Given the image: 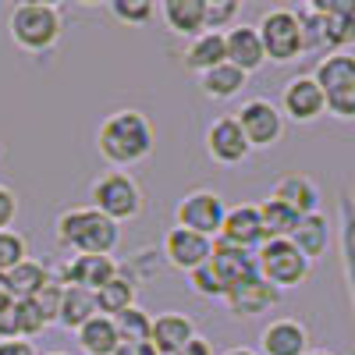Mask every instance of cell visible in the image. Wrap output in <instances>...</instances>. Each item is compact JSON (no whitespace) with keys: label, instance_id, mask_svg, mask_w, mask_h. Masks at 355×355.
I'll return each instance as SVG.
<instances>
[{"label":"cell","instance_id":"obj_1","mask_svg":"<svg viewBox=\"0 0 355 355\" xmlns=\"http://www.w3.org/2000/svg\"><path fill=\"white\" fill-rule=\"evenodd\" d=\"M96 150L114 171H128L142 160H150L157 150V132L150 117L135 107L107 114L96 128Z\"/></svg>","mask_w":355,"mask_h":355},{"label":"cell","instance_id":"obj_2","mask_svg":"<svg viewBox=\"0 0 355 355\" xmlns=\"http://www.w3.org/2000/svg\"><path fill=\"white\" fill-rule=\"evenodd\" d=\"M302 28V57H323L348 50L355 40V4L352 0H309L295 11Z\"/></svg>","mask_w":355,"mask_h":355},{"label":"cell","instance_id":"obj_3","mask_svg":"<svg viewBox=\"0 0 355 355\" xmlns=\"http://www.w3.org/2000/svg\"><path fill=\"white\" fill-rule=\"evenodd\" d=\"M53 239L75 256H114L121 242V227L96 214L93 206H68L53 220Z\"/></svg>","mask_w":355,"mask_h":355},{"label":"cell","instance_id":"obj_4","mask_svg":"<svg viewBox=\"0 0 355 355\" xmlns=\"http://www.w3.org/2000/svg\"><path fill=\"white\" fill-rule=\"evenodd\" d=\"M64 33V18H61V4H46V0H25L15 4V11L8 15V36L11 43L28 53V57H43L61 43Z\"/></svg>","mask_w":355,"mask_h":355},{"label":"cell","instance_id":"obj_5","mask_svg":"<svg viewBox=\"0 0 355 355\" xmlns=\"http://www.w3.org/2000/svg\"><path fill=\"white\" fill-rule=\"evenodd\" d=\"M89 206L96 214H103L110 224H132L142 217L146 210V196L139 189V182L128 171H107L89 185Z\"/></svg>","mask_w":355,"mask_h":355},{"label":"cell","instance_id":"obj_6","mask_svg":"<svg viewBox=\"0 0 355 355\" xmlns=\"http://www.w3.org/2000/svg\"><path fill=\"white\" fill-rule=\"evenodd\" d=\"M309 75L323 93V114L338 117V121H355V57L348 50L331 53L316 61Z\"/></svg>","mask_w":355,"mask_h":355},{"label":"cell","instance_id":"obj_7","mask_svg":"<svg viewBox=\"0 0 355 355\" xmlns=\"http://www.w3.org/2000/svg\"><path fill=\"white\" fill-rule=\"evenodd\" d=\"M252 263H256V274L277 288V291H288V288H299L309 281V270H313V263L295 249L288 239H270V242H263L256 252H252Z\"/></svg>","mask_w":355,"mask_h":355},{"label":"cell","instance_id":"obj_8","mask_svg":"<svg viewBox=\"0 0 355 355\" xmlns=\"http://www.w3.org/2000/svg\"><path fill=\"white\" fill-rule=\"evenodd\" d=\"M256 36L270 64H291L302 57V28L295 8H266L256 21Z\"/></svg>","mask_w":355,"mask_h":355},{"label":"cell","instance_id":"obj_9","mask_svg":"<svg viewBox=\"0 0 355 355\" xmlns=\"http://www.w3.org/2000/svg\"><path fill=\"white\" fill-rule=\"evenodd\" d=\"M234 121H239L245 142H249V150H274V146L284 139V117L277 110L274 100H266V96H249L242 100V107L231 114Z\"/></svg>","mask_w":355,"mask_h":355},{"label":"cell","instance_id":"obj_10","mask_svg":"<svg viewBox=\"0 0 355 355\" xmlns=\"http://www.w3.org/2000/svg\"><path fill=\"white\" fill-rule=\"evenodd\" d=\"M224 196L214 192V189H192L178 199L174 206V227H185V231H196L202 239H217L220 231V220H224Z\"/></svg>","mask_w":355,"mask_h":355},{"label":"cell","instance_id":"obj_11","mask_svg":"<svg viewBox=\"0 0 355 355\" xmlns=\"http://www.w3.org/2000/svg\"><path fill=\"white\" fill-rule=\"evenodd\" d=\"M284 121H295V125H313L323 117V93L320 85L313 82V75H295L284 82L281 89V103H277Z\"/></svg>","mask_w":355,"mask_h":355},{"label":"cell","instance_id":"obj_12","mask_svg":"<svg viewBox=\"0 0 355 355\" xmlns=\"http://www.w3.org/2000/svg\"><path fill=\"white\" fill-rule=\"evenodd\" d=\"M206 157H210L214 164L220 167H242L252 150H249V142L239 128V121L227 114V117H217V121H210V128H206Z\"/></svg>","mask_w":355,"mask_h":355},{"label":"cell","instance_id":"obj_13","mask_svg":"<svg viewBox=\"0 0 355 355\" xmlns=\"http://www.w3.org/2000/svg\"><path fill=\"white\" fill-rule=\"evenodd\" d=\"M220 302H224L227 313H234V316H259V313H270V309L281 302V291L270 288L259 274H249V277H242V281L227 284Z\"/></svg>","mask_w":355,"mask_h":355},{"label":"cell","instance_id":"obj_14","mask_svg":"<svg viewBox=\"0 0 355 355\" xmlns=\"http://www.w3.org/2000/svg\"><path fill=\"white\" fill-rule=\"evenodd\" d=\"M210 249H214V242H210V239H202V234L185 231V227H171V231L164 234L160 256L167 259L171 270H178V274H192L196 266H202L206 259H210Z\"/></svg>","mask_w":355,"mask_h":355},{"label":"cell","instance_id":"obj_15","mask_svg":"<svg viewBox=\"0 0 355 355\" xmlns=\"http://www.w3.org/2000/svg\"><path fill=\"white\" fill-rule=\"evenodd\" d=\"M217 242L234 245L242 252H256L266 239H263V227H259V214H256V202H239V206H227L220 231H217Z\"/></svg>","mask_w":355,"mask_h":355},{"label":"cell","instance_id":"obj_16","mask_svg":"<svg viewBox=\"0 0 355 355\" xmlns=\"http://www.w3.org/2000/svg\"><path fill=\"white\" fill-rule=\"evenodd\" d=\"M117 270H121V263L114 256H71L61 263V270L53 277L61 281L64 288H82V291H96L103 288Z\"/></svg>","mask_w":355,"mask_h":355},{"label":"cell","instance_id":"obj_17","mask_svg":"<svg viewBox=\"0 0 355 355\" xmlns=\"http://www.w3.org/2000/svg\"><path fill=\"white\" fill-rule=\"evenodd\" d=\"M309 352V327L295 316H277L259 331L256 355H306Z\"/></svg>","mask_w":355,"mask_h":355},{"label":"cell","instance_id":"obj_18","mask_svg":"<svg viewBox=\"0 0 355 355\" xmlns=\"http://www.w3.org/2000/svg\"><path fill=\"white\" fill-rule=\"evenodd\" d=\"M224 36V61L231 68H239L242 75H252L266 64V57H263V46H259V36H256V25H231Z\"/></svg>","mask_w":355,"mask_h":355},{"label":"cell","instance_id":"obj_19","mask_svg":"<svg viewBox=\"0 0 355 355\" xmlns=\"http://www.w3.org/2000/svg\"><path fill=\"white\" fill-rule=\"evenodd\" d=\"M196 320L185 316V313H178V309H167L160 316H153L150 323V345L157 355H174L178 348H185L192 338H196Z\"/></svg>","mask_w":355,"mask_h":355},{"label":"cell","instance_id":"obj_20","mask_svg":"<svg viewBox=\"0 0 355 355\" xmlns=\"http://www.w3.org/2000/svg\"><path fill=\"white\" fill-rule=\"evenodd\" d=\"M270 196L277 202H284L291 214H299V217H309V214H320V185L313 182L309 174H299V171H291L284 178H277V185L270 189Z\"/></svg>","mask_w":355,"mask_h":355},{"label":"cell","instance_id":"obj_21","mask_svg":"<svg viewBox=\"0 0 355 355\" xmlns=\"http://www.w3.org/2000/svg\"><path fill=\"white\" fill-rule=\"evenodd\" d=\"M295 249H299L309 263H316L320 256H327L331 245H334V224L327 214H309V217H299L295 224L291 239H288Z\"/></svg>","mask_w":355,"mask_h":355},{"label":"cell","instance_id":"obj_22","mask_svg":"<svg viewBox=\"0 0 355 355\" xmlns=\"http://www.w3.org/2000/svg\"><path fill=\"white\" fill-rule=\"evenodd\" d=\"M53 277V270L46 263L40 259H21L18 266H11L8 274H0V288H4V295H11L15 302H25V299H33V295H40V288Z\"/></svg>","mask_w":355,"mask_h":355},{"label":"cell","instance_id":"obj_23","mask_svg":"<svg viewBox=\"0 0 355 355\" xmlns=\"http://www.w3.org/2000/svg\"><path fill=\"white\" fill-rule=\"evenodd\" d=\"M157 11L174 36L196 40L199 33H206V0H164Z\"/></svg>","mask_w":355,"mask_h":355},{"label":"cell","instance_id":"obj_24","mask_svg":"<svg viewBox=\"0 0 355 355\" xmlns=\"http://www.w3.org/2000/svg\"><path fill=\"white\" fill-rule=\"evenodd\" d=\"M245 82H249V75H242L239 68H231L224 61V64H217V68L199 75V93L206 100H214V103H227V100H239L242 96Z\"/></svg>","mask_w":355,"mask_h":355},{"label":"cell","instance_id":"obj_25","mask_svg":"<svg viewBox=\"0 0 355 355\" xmlns=\"http://www.w3.org/2000/svg\"><path fill=\"white\" fill-rule=\"evenodd\" d=\"M135 277L128 274V270H117L103 288H96L93 291V302H96V313L100 316H117V313H125L128 306H135Z\"/></svg>","mask_w":355,"mask_h":355},{"label":"cell","instance_id":"obj_26","mask_svg":"<svg viewBox=\"0 0 355 355\" xmlns=\"http://www.w3.org/2000/svg\"><path fill=\"white\" fill-rule=\"evenodd\" d=\"M210 270L220 277V284H234V281H242L249 274H256V263H252V252H242V249H234V245H224L214 239V249H210Z\"/></svg>","mask_w":355,"mask_h":355},{"label":"cell","instance_id":"obj_27","mask_svg":"<svg viewBox=\"0 0 355 355\" xmlns=\"http://www.w3.org/2000/svg\"><path fill=\"white\" fill-rule=\"evenodd\" d=\"M75 341L85 355H114L117 345H121V338H117V327H114V320L110 316H93V320H85L82 327L75 331Z\"/></svg>","mask_w":355,"mask_h":355},{"label":"cell","instance_id":"obj_28","mask_svg":"<svg viewBox=\"0 0 355 355\" xmlns=\"http://www.w3.org/2000/svg\"><path fill=\"white\" fill-rule=\"evenodd\" d=\"M182 64L196 75L224 64V36L220 33H199L196 40H189V46L182 50Z\"/></svg>","mask_w":355,"mask_h":355},{"label":"cell","instance_id":"obj_29","mask_svg":"<svg viewBox=\"0 0 355 355\" xmlns=\"http://www.w3.org/2000/svg\"><path fill=\"white\" fill-rule=\"evenodd\" d=\"M96 316V302H93V291H82V288H64L61 291V306H57V327L64 331H78L85 320Z\"/></svg>","mask_w":355,"mask_h":355},{"label":"cell","instance_id":"obj_30","mask_svg":"<svg viewBox=\"0 0 355 355\" xmlns=\"http://www.w3.org/2000/svg\"><path fill=\"white\" fill-rule=\"evenodd\" d=\"M256 214H259V227H263V239H291L295 224H299V214H291L284 202H277L274 196H266L263 202H256Z\"/></svg>","mask_w":355,"mask_h":355},{"label":"cell","instance_id":"obj_31","mask_svg":"<svg viewBox=\"0 0 355 355\" xmlns=\"http://www.w3.org/2000/svg\"><path fill=\"white\" fill-rule=\"evenodd\" d=\"M150 323H153V316L142 306H128L125 313L114 316V327H117L121 341H150Z\"/></svg>","mask_w":355,"mask_h":355},{"label":"cell","instance_id":"obj_32","mask_svg":"<svg viewBox=\"0 0 355 355\" xmlns=\"http://www.w3.org/2000/svg\"><path fill=\"white\" fill-rule=\"evenodd\" d=\"M239 0H206V33H227L231 25H239Z\"/></svg>","mask_w":355,"mask_h":355},{"label":"cell","instance_id":"obj_33","mask_svg":"<svg viewBox=\"0 0 355 355\" xmlns=\"http://www.w3.org/2000/svg\"><path fill=\"white\" fill-rule=\"evenodd\" d=\"M107 11L121 25H146L157 15V4H150V0H110Z\"/></svg>","mask_w":355,"mask_h":355},{"label":"cell","instance_id":"obj_34","mask_svg":"<svg viewBox=\"0 0 355 355\" xmlns=\"http://www.w3.org/2000/svg\"><path fill=\"white\" fill-rule=\"evenodd\" d=\"M21 259H28V239L21 231H15V227L0 231V274H8L11 266H18Z\"/></svg>","mask_w":355,"mask_h":355},{"label":"cell","instance_id":"obj_35","mask_svg":"<svg viewBox=\"0 0 355 355\" xmlns=\"http://www.w3.org/2000/svg\"><path fill=\"white\" fill-rule=\"evenodd\" d=\"M15 316H18V338H25V341H36L46 331V320H43V313L33 299L15 302Z\"/></svg>","mask_w":355,"mask_h":355},{"label":"cell","instance_id":"obj_36","mask_svg":"<svg viewBox=\"0 0 355 355\" xmlns=\"http://www.w3.org/2000/svg\"><path fill=\"white\" fill-rule=\"evenodd\" d=\"M189 288L199 295V299H210V302H214V299H217V302L224 299V284H220V277L210 270V263L196 266V270L189 274Z\"/></svg>","mask_w":355,"mask_h":355},{"label":"cell","instance_id":"obj_37","mask_svg":"<svg viewBox=\"0 0 355 355\" xmlns=\"http://www.w3.org/2000/svg\"><path fill=\"white\" fill-rule=\"evenodd\" d=\"M61 291H64V284L57 281V277H50V281L40 288V295H33V302L40 306V313H43V320H46V327H53V323H57V306H61Z\"/></svg>","mask_w":355,"mask_h":355},{"label":"cell","instance_id":"obj_38","mask_svg":"<svg viewBox=\"0 0 355 355\" xmlns=\"http://www.w3.org/2000/svg\"><path fill=\"white\" fill-rule=\"evenodd\" d=\"M18 338V316H15V299L0 291V341Z\"/></svg>","mask_w":355,"mask_h":355},{"label":"cell","instance_id":"obj_39","mask_svg":"<svg viewBox=\"0 0 355 355\" xmlns=\"http://www.w3.org/2000/svg\"><path fill=\"white\" fill-rule=\"evenodd\" d=\"M18 217V192L0 182V231H8Z\"/></svg>","mask_w":355,"mask_h":355},{"label":"cell","instance_id":"obj_40","mask_svg":"<svg viewBox=\"0 0 355 355\" xmlns=\"http://www.w3.org/2000/svg\"><path fill=\"white\" fill-rule=\"evenodd\" d=\"M0 355H40L33 341L25 338H11V341H0Z\"/></svg>","mask_w":355,"mask_h":355},{"label":"cell","instance_id":"obj_41","mask_svg":"<svg viewBox=\"0 0 355 355\" xmlns=\"http://www.w3.org/2000/svg\"><path fill=\"white\" fill-rule=\"evenodd\" d=\"M114 355H157L150 341H121Z\"/></svg>","mask_w":355,"mask_h":355},{"label":"cell","instance_id":"obj_42","mask_svg":"<svg viewBox=\"0 0 355 355\" xmlns=\"http://www.w3.org/2000/svg\"><path fill=\"white\" fill-rule=\"evenodd\" d=\"M174 355H214V348H210V341H206L202 334H196L185 348H178Z\"/></svg>","mask_w":355,"mask_h":355},{"label":"cell","instance_id":"obj_43","mask_svg":"<svg viewBox=\"0 0 355 355\" xmlns=\"http://www.w3.org/2000/svg\"><path fill=\"white\" fill-rule=\"evenodd\" d=\"M220 355H256V348H245V345H234V348H227V352H220Z\"/></svg>","mask_w":355,"mask_h":355},{"label":"cell","instance_id":"obj_44","mask_svg":"<svg viewBox=\"0 0 355 355\" xmlns=\"http://www.w3.org/2000/svg\"><path fill=\"white\" fill-rule=\"evenodd\" d=\"M306 355H338V352H331V348H309Z\"/></svg>","mask_w":355,"mask_h":355},{"label":"cell","instance_id":"obj_45","mask_svg":"<svg viewBox=\"0 0 355 355\" xmlns=\"http://www.w3.org/2000/svg\"><path fill=\"white\" fill-rule=\"evenodd\" d=\"M46 355H68V352H46Z\"/></svg>","mask_w":355,"mask_h":355},{"label":"cell","instance_id":"obj_46","mask_svg":"<svg viewBox=\"0 0 355 355\" xmlns=\"http://www.w3.org/2000/svg\"><path fill=\"white\" fill-rule=\"evenodd\" d=\"M0 157H4V146H0Z\"/></svg>","mask_w":355,"mask_h":355},{"label":"cell","instance_id":"obj_47","mask_svg":"<svg viewBox=\"0 0 355 355\" xmlns=\"http://www.w3.org/2000/svg\"><path fill=\"white\" fill-rule=\"evenodd\" d=\"M0 291H4V288H0Z\"/></svg>","mask_w":355,"mask_h":355}]
</instances>
